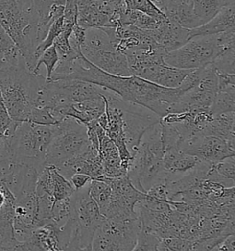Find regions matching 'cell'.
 I'll return each mask as SVG.
<instances>
[{"instance_id":"cell-37","label":"cell","mask_w":235,"mask_h":251,"mask_svg":"<svg viewBox=\"0 0 235 251\" xmlns=\"http://www.w3.org/2000/svg\"><path fill=\"white\" fill-rule=\"evenodd\" d=\"M91 180V177L83 173H74L73 176L69 178V181L71 182L75 192L81 191L88 187V185L90 184Z\"/></svg>"},{"instance_id":"cell-5","label":"cell","mask_w":235,"mask_h":251,"mask_svg":"<svg viewBox=\"0 0 235 251\" xmlns=\"http://www.w3.org/2000/svg\"><path fill=\"white\" fill-rule=\"evenodd\" d=\"M55 133V126H41L30 122L20 123L11 140L15 162L41 171L46 166L47 150Z\"/></svg>"},{"instance_id":"cell-17","label":"cell","mask_w":235,"mask_h":251,"mask_svg":"<svg viewBox=\"0 0 235 251\" xmlns=\"http://www.w3.org/2000/svg\"><path fill=\"white\" fill-rule=\"evenodd\" d=\"M152 37L159 49L164 52L174 51L190 40V30L184 29L166 19L157 29L150 30Z\"/></svg>"},{"instance_id":"cell-46","label":"cell","mask_w":235,"mask_h":251,"mask_svg":"<svg viewBox=\"0 0 235 251\" xmlns=\"http://www.w3.org/2000/svg\"><path fill=\"white\" fill-rule=\"evenodd\" d=\"M1 178H2V174H1V172H0V183H1Z\"/></svg>"},{"instance_id":"cell-32","label":"cell","mask_w":235,"mask_h":251,"mask_svg":"<svg viewBox=\"0 0 235 251\" xmlns=\"http://www.w3.org/2000/svg\"><path fill=\"white\" fill-rule=\"evenodd\" d=\"M124 3L127 9L145 13L159 22H164L167 19L151 0H124Z\"/></svg>"},{"instance_id":"cell-29","label":"cell","mask_w":235,"mask_h":251,"mask_svg":"<svg viewBox=\"0 0 235 251\" xmlns=\"http://www.w3.org/2000/svg\"><path fill=\"white\" fill-rule=\"evenodd\" d=\"M59 61L60 58H59L58 53L55 50V47L51 45V47H49L46 51H44V53L40 56L32 73L35 75H41L40 74L41 67L44 66L46 68V74H45L46 82H49L55 67L58 65Z\"/></svg>"},{"instance_id":"cell-12","label":"cell","mask_w":235,"mask_h":251,"mask_svg":"<svg viewBox=\"0 0 235 251\" xmlns=\"http://www.w3.org/2000/svg\"><path fill=\"white\" fill-rule=\"evenodd\" d=\"M126 8L125 3L78 0L77 25L85 30L117 28Z\"/></svg>"},{"instance_id":"cell-30","label":"cell","mask_w":235,"mask_h":251,"mask_svg":"<svg viewBox=\"0 0 235 251\" xmlns=\"http://www.w3.org/2000/svg\"><path fill=\"white\" fill-rule=\"evenodd\" d=\"M20 123L22 122H16L9 116L0 91V139L4 141L11 140Z\"/></svg>"},{"instance_id":"cell-39","label":"cell","mask_w":235,"mask_h":251,"mask_svg":"<svg viewBox=\"0 0 235 251\" xmlns=\"http://www.w3.org/2000/svg\"><path fill=\"white\" fill-rule=\"evenodd\" d=\"M217 248L220 251H235V233L227 236Z\"/></svg>"},{"instance_id":"cell-28","label":"cell","mask_w":235,"mask_h":251,"mask_svg":"<svg viewBox=\"0 0 235 251\" xmlns=\"http://www.w3.org/2000/svg\"><path fill=\"white\" fill-rule=\"evenodd\" d=\"M212 116L235 112V91L231 89H219L210 109Z\"/></svg>"},{"instance_id":"cell-9","label":"cell","mask_w":235,"mask_h":251,"mask_svg":"<svg viewBox=\"0 0 235 251\" xmlns=\"http://www.w3.org/2000/svg\"><path fill=\"white\" fill-rule=\"evenodd\" d=\"M81 52L94 66L109 74L118 76L132 75L128 59L110 41L101 29H88Z\"/></svg>"},{"instance_id":"cell-4","label":"cell","mask_w":235,"mask_h":251,"mask_svg":"<svg viewBox=\"0 0 235 251\" xmlns=\"http://www.w3.org/2000/svg\"><path fill=\"white\" fill-rule=\"evenodd\" d=\"M0 24L13 40L27 65L40 45V18L32 0H0Z\"/></svg>"},{"instance_id":"cell-47","label":"cell","mask_w":235,"mask_h":251,"mask_svg":"<svg viewBox=\"0 0 235 251\" xmlns=\"http://www.w3.org/2000/svg\"><path fill=\"white\" fill-rule=\"evenodd\" d=\"M0 248H1V241H0Z\"/></svg>"},{"instance_id":"cell-31","label":"cell","mask_w":235,"mask_h":251,"mask_svg":"<svg viewBox=\"0 0 235 251\" xmlns=\"http://www.w3.org/2000/svg\"><path fill=\"white\" fill-rule=\"evenodd\" d=\"M0 52L4 53L12 65H17L24 60L19 48L13 40L7 34L6 30L0 24Z\"/></svg>"},{"instance_id":"cell-42","label":"cell","mask_w":235,"mask_h":251,"mask_svg":"<svg viewBox=\"0 0 235 251\" xmlns=\"http://www.w3.org/2000/svg\"><path fill=\"white\" fill-rule=\"evenodd\" d=\"M5 201H6V195H5L4 192L2 191V189L0 188V209L4 205Z\"/></svg>"},{"instance_id":"cell-33","label":"cell","mask_w":235,"mask_h":251,"mask_svg":"<svg viewBox=\"0 0 235 251\" xmlns=\"http://www.w3.org/2000/svg\"><path fill=\"white\" fill-rule=\"evenodd\" d=\"M212 66L218 73L235 75V46L221 52Z\"/></svg>"},{"instance_id":"cell-22","label":"cell","mask_w":235,"mask_h":251,"mask_svg":"<svg viewBox=\"0 0 235 251\" xmlns=\"http://www.w3.org/2000/svg\"><path fill=\"white\" fill-rule=\"evenodd\" d=\"M235 112L222 113L217 116H213L212 120L206 126L202 133L207 135H213L220 137L221 139L230 141L233 136V124H234Z\"/></svg>"},{"instance_id":"cell-10","label":"cell","mask_w":235,"mask_h":251,"mask_svg":"<svg viewBox=\"0 0 235 251\" xmlns=\"http://www.w3.org/2000/svg\"><path fill=\"white\" fill-rule=\"evenodd\" d=\"M222 52L216 34L192 38L181 47L165 52L164 59L170 67L184 70H197L214 63Z\"/></svg>"},{"instance_id":"cell-16","label":"cell","mask_w":235,"mask_h":251,"mask_svg":"<svg viewBox=\"0 0 235 251\" xmlns=\"http://www.w3.org/2000/svg\"><path fill=\"white\" fill-rule=\"evenodd\" d=\"M47 83L69 104L101 99L108 92V89H103L95 84L79 80H55Z\"/></svg>"},{"instance_id":"cell-11","label":"cell","mask_w":235,"mask_h":251,"mask_svg":"<svg viewBox=\"0 0 235 251\" xmlns=\"http://www.w3.org/2000/svg\"><path fill=\"white\" fill-rule=\"evenodd\" d=\"M110 97L121 112L126 145L133 157L144 133L149 128L158 124L161 118L146 108L123 100L111 91Z\"/></svg>"},{"instance_id":"cell-21","label":"cell","mask_w":235,"mask_h":251,"mask_svg":"<svg viewBox=\"0 0 235 251\" xmlns=\"http://www.w3.org/2000/svg\"><path fill=\"white\" fill-rule=\"evenodd\" d=\"M99 155L102 159L104 176L118 177L127 175L128 171L121 166L118 148L107 133L99 139Z\"/></svg>"},{"instance_id":"cell-45","label":"cell","mask_w":235,"mask_h":251,"mask_svg":"<svg viewBox=\"0 0 235 251\" xmlns=\"http://www.w3.org/2000/svg\"><path fill=\"white\" fill-rule=\"evenodd\" d=\"M233 136L234 138L235 137V112L234 115V124H233Z\"/></svg>"},{"instance_id":"cell-14","label":"cell","mask_w":235,"mask_h":251,"mask_svg":"<svg viewBox=\"0 0 235 251\" xmlns=\"http://www.w3.org/2000/svg\"><path fill=\"white\" fill-rule=\"evenodd\" d=\"M180 150L209 164H217L228 157L235 156L230 142L220 137L200 133L185 141Z\"/></svg>"},{"instance_id":"cell-18","label":"cell","mask_w":235,"mask_h":251,"mask_svg":"<svg viewBox=\"0 0 235 251\" xmlns=\"http://www.w3.org/2000/svg\"><path fill=\"white\" fill-rule=\"evenodd\" d=\"M202 163L197 157L183 153L180 149H169L164 155L165 181H172L196 170Z\"/></svg>"},{"instance_id":"cell-25","label":"cell","mask_w":235,"mask_h":251,"mask_svg":"<svg viewBox=\"0 0 235 251\" xmlns=\"http://www.w3.org/2000/svg\"><path fill=\"white\" fill-rule=\"evenodd\" d=\"M161 23L163 22H159L145 13L126 8L120 21V25H132L141 30H154L159 27Z\"/></svg>"},{"instance_id":"cell-1","label":"cell","mask_w":235,"mask_h":251,"mask_svg":"<svg viewBox=\"0 0 235 251\" xmlns=\"http://www.w3.org/2000/svg\"><path fill=\"white\" fill-rule=\"evenodd\" d=\"M59 80H79L95 84L117 94L123 100L146 108L163 118L173 111L183 92L168 89L135 75L109 74L90 63L83 54L73 61Z\"/></svg>"},{"instance_id":"cell-23","label":"cell","mask_w":235,"mask_h":251,"mask_svg":"<svg viewBox=\"0 0 235 251\" xmlns=\"http://www.w3.org/2000/svg\"><path fill=\"white\" fill-rule=\"evenodd\" d=\"M227 4V0H193V9L204 25L218 15Z\"/></svg>"},{"instance_id":"cell-38","label":"cell","mask_w":235,"mask_h":251,"mask_svg":"<svg viewBox=\"0 0 235 251\" xmlns=\"http://www.w3.org/2000/svg\"><path fill=\"white\" fill-rule=\"evenodd\" d=\"M218 78L219 89H231L235 91V75L218 73Z\"/></svg>"},{"instance_id":"cell-43","label":"cell","mask_w":235,"mask_h":251,"mask_svg":"<svg viewBox=\"0 0 235 251\" xmlns=\"http://www.w3.org/2000/svg\"><path fill=\"white\" fill-rule=\"evenodd\" d=\"M103 2H110V3H124V0H97Z\"/></svg>"},{"instance_id":"cell-26","label":"cell","mask_w":235,"mask_h":251,"mask_svg":"<svg viewBox=\"0 0 235 251\" xmlns=\"http://www.w3.org/2000/svg\"><path fill=\"white\" fill-rule=\"evenodd\" d=\"M59 0H32L34 8L40 18V24L38 29V39L42 43L46 37L48 31L50 30L51 24L55 21H52L49 18V13L52 5Z\"/></svg>"},{"instance_id":"cell-3","label":"cell","mask_w":235,"mask_h":251,"mask_svg":"<svg viewBox=\"0 0 235 251\" xmlns=\"http://www.w3.org/2000/svg\"><path fill=\"white\" fill-rule=\"evenodd\" d=\"M164 155L159 122L143 134L127 173L132 185L138 191L146 193L153 186L165 179Z\"/></svg>"},{"instance_id":"cell-19","label":"cell","mask_w":235,"mask_h":251,"mask_svg":"<svg viewBox=\"0 0 235 251\" xmlns=\"http://www.w3.org/2000/svg\"><path fill=\"white\" fill-rule=\"evenodd\" d=\"M0 188L6 195V201L0 209V241L1 247L12 248L20 243L15 237V211L17 199L5 185L0 183Z\"/></svg>"},{"instance_id":"cell-6","label":"cell","mask_w":235,"mask_h":251,"mask_svg":"<svg viewBox=\"0 0 235 251\" xmlns=\"http://www.w3.org/2000/svg\"><path fill=\"white\" fill-rule=\"evenodd\" d=\"M74 192L70 198L72 233L67 250H91L95 231L105 220L99 207L89 194V189Z\"/></svg>"},{"instance_id":"cell-2","label":"cell","mask_w":235,"mask_h":251,"mask_svg":"<svg viewBox=\"0 0 235 251\" xmlns=\"http://www.w3.org/2000/svg\"><path fill=\"white\" fill-rule=\"evenodd\" d=\"M46 76L30 72L25 59L0 70V91L9 116L16 122H28L38 107L40 91Z\"/></svg>"},{"instance_id":"cell-13","label":"cell","mask_w":235,"mask_h":251,"mask_svg":"<svg viewBox=\"0 0 235 251\" xmlns=\"http://www.w3.org/2000/svg\"><path fill=\"white\" fill-rule=\"evenodd\" d=\"M219 91L218 73L212 65L205 68V75L197 86L179 98L171 112L189 110H210Z\"/></svg>"},{"instance_id":"cell-7","label":"cell","mask_w":235,"mask_h":251,"mask_svg":"<svg viewBox=\"0 0 235 251\" xmlns=\"http://www.w3.org/2000/svg\"><path fill=\"white\" fill-rule=\"evenodd\" d=\"M161 49L125 52L132 75L168 89H177L191 70L170 67L164 59Z\"/></svg>"},{"instance_id":"cell-40","label":"cell","mask_w":235,"mask_h":251,"mask_svg":"<svg viewBox=\"0 0 235 251\" xmlns=\"http://www.w3.org/2000/svg\"><path fill=\"white\" fill-rule=\"evenodd\" d=\"M151 1L164 13V10L167 8L169 5L179 0H151Z\"/></svg>"},{"instance_id":"cell-36","label":"cell","mask_w":235,"mask_h":251,"mask_svg":"<svg viewBox=\"0 0 235 251\" xmlns=\"http://www.w3.org/2000/svg\"><path fill=\"white\" fill-rule=\"evenodd\" d=\"M212 169L219 176L232 181L235 186V156L228 157L220 162L214 164Z\"/></svg>"},{"instance_id":"cell-35","label":"cell","mask_w":235,"mask_h":251,"mask_svg":"<svg viewBox=\"0 0 235 251\" xmlns=\"http://www.w3.org/2000/svg\"><path fill=\"white\" fill-rule=\"evenodd\" d=\"M28 122L41 126H56L60 123L58 120L52 115L50 110L43 107L34 108L33 111H31Z\"/></svg>"},{"instance_id":"cell-44","label":"cell","mask_w":235,"mask_h":251,"mask_svg":"<svg viewBox=\"0 0 235 251\" xmlns=\"http://www.w3.org/2000/svg\"><path fill=\"white\" fill-rule=\"evenodd\" d=\"M230 145H231V148H233V150L235 152V137L230 141Z\"/></svg>"},{"instance_id":"cell-15","label":"cell","mask_w":235,"mask_h":251,"mask_svg":"<svg viewBox=\"0 0 235 251\" xmlns=\"http://www.w3.org/2000/svg\"><path fill=\"white\" fill-rule=\"evenodd\" d=\"M119 52L159 49L150 30L138 29L132 25H120L117 28H101Z\"/></svg>"},{"instance_id":"cell-20","label":"cell","mask_w":235,"mask_h":251,"mask_svg":"<svg viewBox=\"0 0 235 251\" xmlns=\"http://www.w3.org/2000/svg\"><path fill=\"white\" fill-rule=\"evenodd\" d=\"M235 30V3H228L211 22L190 30V39Z\"/></svg>"},{"instance_id":"cell-34","label":"cell","mask_w":235,"mask_h":251,"mask_svg":"<svg viewBox=\"0 0 235 251\" xmlns=\"http://www.w3.org/2000/svg\"><path fill=\"white\" fill-rule=\"evenodd\" d=\"M159 244L160 238L158 236L141 230L132 251H159Z\"/></svg>"},{"instance_id":"cell-27","label":"cell","mask_w":235,"mask_h":251,"mask_svg":"<svg viewBox=\"0 0 235 251\" xmlns=\"http://www.w3.org/2000/svg\"><path fill=\"white\" fill-rule=\"evenodd\" d=\"M88 189L91 198L95 201L99 207L101 214H104L110 204L112 196L111 187L100 179H92Z\"/></svg>"},{"instance_id":"cell-24","label":"cell","mask_w":235,"mask_h":251,"mask_svg":"<svg viewBox=\"0 0 235 251\" xmlns=\"http://www.w3.org/2000/svg\"><path fill=\"white\" fill-rule=\"evenodd\" d=\"M50 169L51 195L54 200V203L60 201L70 199L75 192L71 182L64 177L55 167L50 166Z\"/></svg>"},{"instance_id":"cell-41","label":"cell","mask_w":235,"mask_h":251,"mask_svg":"<svg viewBox=\"0 0 235 251\" xmlns=\"http://www.w3.org/2000/svg\"><path fill=\"white\" fill-rule=\"evenodd\" d=\"M9 66H13L10 61L8 60L7 56L0 52V70L3 69V68H6V67H9Z\"/></svg>"},{"instance_id":"cell-8","label":"cell","mask_w":235,"mask_h":251,"mask_svg":"<svg viewBox=\"0 0 235 251\" xmlns=\"http://www.w3.org/2000/svg\"><path fill=\"white\" fill-rule=\"evenodd\" d=\"M56 133L46 154V165L56 169L86 152L91 144L88 127L79 121L66 117L56 125Z\"/></svg>"}]
</instances>
